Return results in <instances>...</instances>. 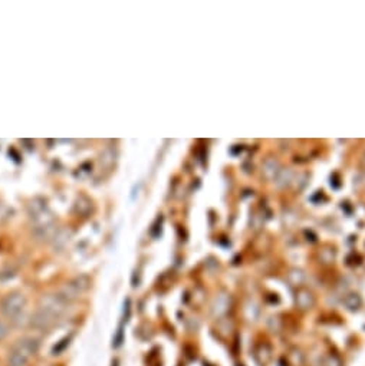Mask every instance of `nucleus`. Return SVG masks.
Returning a JSON list of instances; mask_svg holds the SVG:
<instances>
[{
  "mask_svg": "<svg viewBox=\"0 0 365 366\" xmlns=\"http://www.w3.org/2000/svg\"><path fill=\"white\" fill-rule=\"evenodd\" d=\"M39 349V342L36 339H25L13 348L9 356L10 366H25L29 359Z\"/></svg>",
  "mask_w": 365,
  "mask_h": 366,
  "instance_id": "nucleus-1",
  "label": "nucleus"
},
{
  "mask_svg": "<svg viewBox=\"0 0 365 366\" xmlns=\"http://www.w3.org/2000/svg\"><path fill=\"white\" fill-rule=\"evenodd\" d=\"M23 304H25V299L21 294H13V296L7 297L3 303V313L9 317H13L21 313Z\"/></svg>",
  "mask_w": 365,
  "mask_h": 366,
  "instance_id": "nucleus-2",
  "label": "nucleus"
}]
</instances>
